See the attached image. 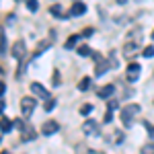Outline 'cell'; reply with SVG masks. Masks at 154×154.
I'll return each instance as SVG.
<instances>
[{
	"instance_id": "obj_1",
	"label": "cell",
	"mask_w": 154,
	"mask_h": 154,
	"mask_svg": "<svg viewBox=\"0 0 154 154\" xmlns=\"http://www.w3.org/2000/svg\"><path fill=\"white\" fill-rule=\"evenodd\" d=\"M140 113V105H136V103H130V105H125L121 109V121H123V125L125 128H131V123H134V117Z\"/></svg>"
},
{
	"instance_id": "obj_2",
	"label": "cell",
	"mask_w": 154,
	"mask_h": 154,
	"mask_svg": "<svg viewBox=\"0 0 154 154\" xmlns=\"http://www.w3.org/2000/svg\"><path fill=\"white\" fill-rule=\"evenodd\" d=\"M14 125L19 128V131H21V140L23 142H31V140H35V130L31 128V125H27L25 121H14Z\"/></svg>"
},
{
	"instance_id": "obj_3",
	"label": "cell",
	"mask_w": 154,
	"mask_h": 154,
	"mask_svg": "<svg viewBox=\"0 0 154 154\" xmlns=\"http://www.w3.org/2000/svg\"><path fill=\"white\" fill-rule=\"evenodd\" d=\"M35 99L33 97H23L21 99V111H23V117H31L33 111H35Z\"/></svg>"
},
{
	"instance_id": "obj_4",
	"label": "cell",
	"mask_w": 154,
	"mask_h": 154,
	"mask_svg": "<svg viewBox=\"0 0 154 154\" xmlns=\"http://www.w3.org/2000/svg\"><path fill=\"white\" fill-rule=\"evenodd\" d=\"M140 72H142V68H140V64H136V62H131L130 66H128V74H125V78H128V82H136V80L140 78Z\"/></svg>"
},
{
	"instance_id": "obj_5",
	"label": "cell",
	"mask_w": 154,
	"mask_h": 154,
	"mask_svg": "<svg viewBox=\"0 0 154 154\" xmlns=\"http://www.w3.org/2000/svg\"><path fill=\"white\" fill-rule=\"evenodd\" d=\"M97 60V66H95V76H103L109 68H111V64H109V60L101 58V56H95Z\"/></svg>"
},
{
	"instance_id": "obj_6",
	"label": "cell",
	"mask_w": 154,
	"mask_h": 154,
	"mask_svg": "<svg viewBox=\"0 0 154 154\" xmlns=\"http://www.w3.org/2000/svg\"><path fill=\"white\" fill-rule=\"evenodd\" d=\"M31 93L37 97V99H45V101H49L51 97H49V91L45 88V86H41L39 82H33L31 84Z\"/></svg>"
},
{
	"instance_id": "obj_7",
	"label": "cell",
	"mask_w": 154,
	"mask_h": 154,
	"mask_svg": "<svg viewBox=\"0 0 154 154\" xmlns=\"http://www.w3.org/2000/svg\"><path fill=\"white\" fill-rule=\"evenodd\" d=\"M82 131H84V136H95V134H99V123L95 119H86L82 123Z\"/></svg>"
},
{
	"instance_id": "obj_8",
	"label": "cell",
	"mask_w": 154,
	"mask_h": 154,
	"mask_svg": "<svg viewBox=\"0 0 154 154\" xmlns=\"http://www.w3.org/2000/svg\"><path fill=\"white\" fill-rule=\"evenodd\" d=\"M25 51H27V49H25V41L23 39H19V41H14V45H12V58H17V60H23L25 58Z\"/></svg>"
},
{
	"instance_id": "obj_9",
	"label": "cell",
	"mask_w": 154,
	"mask_h": 154,
	"mask_svg": "<svg viewBox=\"0 0 154 154\" xmlns=\"http://www.w3.org/2000/svg\"><path fill=\"white\" fill-rule=\"evenodd\" d=\"M58 130H60V125H58V121H54V119H49V121H45L41 125V134L43 136H51V134H56Z\"/></svg>"
},
{
	"instance_id": "obj_10",
	"label": "cell",
	"mask_w": 154,
	"mask_h": 154,
	"mask_svg": "<svg viewBox=\"0 0 154 154\" xmlns=\"http://www.w3.org/2000/svg\"><path fill=\"white\" fill-rule=\"evenodd\" d=\"M86 12V6H84V2L82 0H76L74 4L70 6V11H68V14L70 17H80V14H84Z\"/></svg>"
},
{
	"instance_id": "obj_11",
	"label": "cell",
	"mask_w": 154,
	"mask_h": 154,
	"mask_svg": "<svg viewBox=\"0 0 154 154\" xmlns=\"http://www.w3.org/2000/svg\"><path fill=\"white\" fill-rule=\"evenodd\" d=\"M138 45H140V43H136V41H125V45H123V56H125L128 60H131L134 56H136Z\"/></svg>"
},
{
	"instance_id": "obj_12",
	"label": "cell",
	"mask_w": 154,
	"mask_h": 154,
	"mask_svg": "<svg viewBox=\"0 0 154 154\" xmlns=\"http://www.w3.org/2000/svg\"><path fill=\"white\" fill-rule=\"evenodd\" d=\"M113 93H115V84H107L103 88H99V97H101V99H111Z\"/></svg>"
},
{
	"instance_id": "obj_13",
	"label": "cell",
	"mask_w": 154,
	"mask_h": 154,
	"mask_svg": "<svg viewBox=\"0 0 154 154\" xmlns=\"http://www.w3.org/2000/svg\"><path fill=\"white\" fill-rule=\"evenodd\" d=\"M51 41H54V39H43V41H39V45L35 48V58H37V56H41L45 49L51 48Z\"/></svg>"
},
{
	"instance_id": "obj_14",
	"label": "cell",
	"mask_w": 154,
	"mask_h": 154,
	"mask_svg": "<svg viewBox=\"0 0 154 154\" xmlns=\"http://www.w3.org/2000/svg\"><path fill=\"white\" fill-rule=\"evenodd\" d=\"M12 123L11 119H6V117H2L0 119V131H4V134H8V131H12Z\"/></svg>"
},
{
	"instance_id": "obj_15",
	"label": "cell",
	"mask_w": 154,
	"mask_h": 154,
	"mask_svg": "<svg viewBox=\"0 0 154 154\" xmlns=\"http://www.w3.org/2000/svg\"><path fill=\"white\" fill-rule=\"evenodd\" d=\"M49 12L54 14V17H58V19H66L68 14H64V8L60 6V4H54V6H49Z\"/></svg>"
},
{
	"instance_id": "obj_16",
	"label": "cell",
	"mask_w": 154,
	"mask_h": 154,
	"mask_svg": "<svg viewBox=\"0 0 154 154\" xmlns=\"http://www.w3.org/2000/svg\"><path fill=\"white\" fill-rule=\"evenodd\" d=\"M76 51H78V56H84V58L93 54V49L88 48V45H78V48H76Z\"/></svg>"
},
{
	"instance_id": "obj_17",
	"label": "cell",
	"mask_w": 154,
	"mask_h": 154,
	"mask_svg": "<svg viewBox=\"0 0 154 154\" xmlns=\"http://www.w3.org/2000/svg\"><path fill=\"white\" fill-rule=\"evenodd\" d=\"M88 88H91V78H86V76H84L82 80L78 82V91H88Z\"/></svg>"
},
{
	"instance_id": "obj_18",
	"label": "cell",
	"mask_w": 154,
	"mask_h": 154,
	"mask_svg": "<svg viewBox=\"0 0 154 154\" xmlns=\"http://www.w3.org/2000/svg\"><path fill=\"white\" fill-rule=\"evenodd\" d=\"M80 37H82V35H72L70 39L66 41V49H72V48H74V45H76V41H78Z\"/></svg>"
},
{
	"instance_id": "obj_19",
	"label": "cell",
	"mask_w": 154,
	"mask_h": 154,
	"mask_svg": "<svg viewBox=\"0 0 154 154\" xmlns=\"http://www.w3.org/2000/svg\"><path fill=\"white\" fill-rule=\"evenodd\" d=\"M107 101H109V105H107L109 111H115V109L119 107V101H117V99H113V97H111V99H107Z\"/></svg>"
},
{
	"instance_id": "obj_20",
	"label": "cell",
	"mask_w": 154,
	"mask_h": 154,
	"mask_svg": "<svg viewBox=\"0 0 154 154\" xmlns=\"http://www.w3.org/2000/svg\"><path fill=\"white\" fill-rule=\"evenodd\" d=\"M25 2H27V8H29L31 12H35L37 8H39V4H37V0H25Z\"/></svg>"
},
{
	"instance_id": "obj_21",
	"label": "cell",
	"mask_w": 154,
	"mask_h": 154,
	"mask_svg": "<svg viewBox=\"0 0 154 154\" xmlns=\"http://www.w3.org/2000/svg\"><path fill=\"white\" fill-rule=\"evenodd\" d=\"M109 64H111V68H117V54L115 51L109 54Z\"/></svg>"
},
{
	"instance_id": "obj_22",
	"label": "cell",
	"mask_w": 154,
	"mask_h": 154,
	"mask_svg": "<svg viewBox=\"0 0 154 154\" xmlns=\"http://www.w3.org/2000/svg\"><path fill=\"white\" fill-rule=\"evenodd\" d=\"M142 56H144V58H154V48H152V45H148V48H144Z\"/></svg>"
},
{
	"instance_id": "obj_23",
	"label": "cell",
	"mask_w": 154,
	"mask_h": 154,
	"mask_svg": "<svg viewBox=\"0 0 154 154\" xmlns=\"http://www.w3.org/2000/svg\"><path fill=\"white\" fill-rule=\"evenodd\" d=\"M140 152L142 154H154V144H146V146H142Z\"/></svg>"
},
{
	"instance_id": "obj_24",
	"label": "cell",
	"mask_w": 154,
	"mask_h": 154,
	"mask_svg": "<svg viewBox=\"0 0 154 154\" xmlns=\"http://www.w3.org/2000/svg\"><path fill=\"white\" fill-rule=\"evenodd\" d=\"M0 51H2V54L6 51V35H4V33H0Z\"/></svg>"
},
{
	"instance_id": "obj_25",
	"label": "cell",
	"mask_w": 154,
	"mask_h": 154,
	"mask_svg": "<svg viewBox=\"0 0 154 154\" xmlns=\"http://www.w3.org/2000/svg\"><path fill=\"white\" fill-rule=\"evenodd\" d=\"M54 107H56V101H54V99H49V101H45V111H51V109H54Z\"/></svg>"
},
{
	"instance_id": "obj_26",
	"label": "cell",
	"mask_w": 154,
	"mask_h": 154,
	"mask_svg": "<svg viewBox=\"0 0 154 154\" xmlns=\"http://www.w3.org/2000/svg\"><path fill=\"white\" fill-rule=\"evenodd\" d=\"M91 111H93V105H82V107H80V113H82V115L91 113Z\"/></svg>"
},
{
	"instance_id": "obj_27",
	"label": "cell",
	"mask_w": 154,
	"mask_h": 154,
	"mask_svg": "<svg viewBox=\"0 0 154 154\" xmlns=\"http://www.w3.org/2000/svg\"><path fill=\"white\" fill-rule=\"evenodd\" d=\"M93 33H95V29H93V27H88V29H84V31L80 33V35H82V37H91Z\"/></svg>"
},
{
	"instance_id": "obj_28",
	"label": "cell",
	"mask_w": 154,
	"mask_h": 154,
	"mask_svg": "<svg viewBox=\"0 0 154 154\" xmlns=\"http://www.w3.org/2000/svg\"><path fill=\"white\" fill-rule=\"evenodd\" d=\"M146 130H148V136H150V140H154V125L146 123Z\"/></svg>"
},
{
	"instance_id": "obj_29",
	"label": "cell",
	"mask_w": 154,
	"mask_h": 154,
	"mask_svg": "<svg viewBox=\"0 0 154 154\" xmlns=\"http://www.w3.org/2000/svg\"><path fill=\"white\" fill-rule=\"evenodd\" d=\"M60 84H62V82H60V72L56 70V72H54V86H60Z\"/></svg>"
},
{
	"instance_id": "obj_30",
	"label": "cell",
	"mask_w": 154,
	"mask_h": 154,
	"mask_svg": "<svg viewBox=\"0 0 154 154\" xmlns=\"http://www.w3.org/2000/svg\"><path fill=\"white\" fill-rule=\"evenodd\" d=\"M111 119H113V111H109V109H107V113H105V123H109Z\"/></svg>"
},
{
	"instance_id": "obj_31",
	"label": "cell",
	"mask_w": 154,
	"mask_h": 154,
	"mask_svg": "<svg viewBox=\"0 0 154 154\" xmlns=\"http://www.w3.org/2000/svg\"><path fill=\"white\" fill-rule=\"evenodd\" d=\"M4 91H6V84H4V82H0V97L4 95Z\"/></svg>"
},
{
	"instance_id": "obj_32",
	"label": "cell",
	"mask_w": 154,
	"mask_h": 154,
	"mask_svg": "<svg viewBox=\"0 0 154 154\" xmlns=\"http://www.w3.org/2000/svg\"><path fill=\"white\" fill-rule=\"evenodd\" d=\"M4 107H6V103H4V101H2V99H0V113H2V111H4Z\"/></svg>"
},
{
	"instance_id": "obj_33",
	"label": "cell",
	"mask_w": 154,
	"mask_h": 154,
	"mask_svg": "<svg viewBox=\"0 0 154 154\" xmlns=\"http://www.w3.org/2000/svg\"><path fill=\"white\" fill-rule=\"evenodd\" d=\"M86 154H103V152H97V150H86Z\"/></svg>"
},
{
	"instance_id": "obj_34",
	"label": "cell",
	"mask_w": 154,
	"mask_h": 154,
	"mask_svg": "<svg viewBox=\"0 0 154 154\" xmlns=\"http://www.w3.org/2000/svg\"><path fill=\"white\" fill-rule=\"evenodd\" d=\"M125 2H128V0H117V4H125Z\"/></svg>"
},
{
	"instance_id": "obj_35",
	"label": "cell",
	"mask_w": 154,
	"mask_h": 154,
	"mask_svg": "<svg viewBox=\"0 0 154 154\" xmlns=\"http://www.w3.org/2000/svg\"><path fill=\"white\" fill-rule=\"evenodd\" d=\"M0 154H11V152H8V150H4V152H0Z\"/></svg>"
},
{
	"instance_id": "obj_36",
	"label": "cell",
	"mask_w": 154,
	"mask_h": 154,
	"mask_svg": "<svg viewBox=\"0 0 154 154\" xmlns=\"http://www.w3.org/2000/svg\"><path fill=\"white\" fill-rule=\"evenodd\" d=\"M152 37H154V33H152Z\"/></svg>"
},
{
	"instance_id": "obj_37",
	"label": "cell",
	"mask_w": 154,
	"mask_h": 154,
	"mask_svg": "<svg viewBox=\"0 0 154 154\" xmlns=\"http://www.w3.org/2000/svg\"><path fill=\"white\" fill-rule=\"evenodd\" d=\"M74 2H76V0H74Z\"/></svg>"
}]
</instances>
